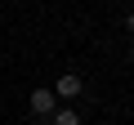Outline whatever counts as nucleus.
<instances>
[{
	"label": "nucleus",
	"instance_id": "7ed1b4c3",
	"mask_svg": "<svg viewBox=\"0 0 134 125\" xmlns=\"http://www.w3.org/2000/svg\"><path fill=\"white\" fill-rule=\"evenodd\" d=\"M49 125H81V112H76V107H58V112L49 116Z\"/></svg>",
	"mask_w": 134,
	"mask_h": 125
},
{
	"label": "nucleus",
	"instance_id": "f03ea898",
	"mask_svg": "<svg viewBox=\"0 0 134 125\" xmlns=\"http://www.w3.org/2000/svg\"><path fill=\"white\" fill-rule=\"evenodd\" d=\"M81 89H85V76H81V72H63V76H58V85H54V94H58V98H67V103L81 98Z\"/></svg>",
	"mask_w": 134,
	"mask_h": 125
},
{
	"label": "nucleus",
	"instance_id": "f257e3e1",
	"mask_svg": "<svg viewBox=\"0 0 134 125\" xmlns=\"http://www.w3.org/2000/svg\"><path fill=\"white\" fill-rule=\"evenodd\" d=\"M27 107H31V116H36V121H49V116L58 112V94L40 85V89H31V98H27Z\"/></svg>",
	"mask_w": 134,
	"mask_h": 125
},
{
	"label": "nucleus",
	"instance_id": "20e7f679",
	"mask_svg": "<svg viewBox=\"0 0 134 125\" xmlns=\"http://www.w3.org/2000/svg\"><path fill=\"white\" fill-rule=\"evenodd\" d=\"M125 31H134V14H125Z\"/></svg>",
	"mask_w": 134,
	"mask_h": 125
},
{
	"label": "nucleus",
	"instance_id": "39448f33",
	"mask_svg": "<svg viewBox=\"0 0 134 125\" xmlns=\"http://www.w3.org/2000/svg\"><path fill=\"white\" fill-rule=\"evenodd\" d=\"M130 62H134V45H130Z\"/></svg>",
	"mask_w": 134,
	"mask_h": 125
}]
</instances>
